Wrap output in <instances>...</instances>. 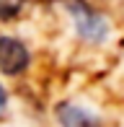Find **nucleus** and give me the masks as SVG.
Returning a JSON list of instances; mask_svg holds the SVG:
<instances>
[{"label":"nucleus","mask_w":124,"mask_h":127,"mask_svg":"<svg viewBox=\"0 0 124 127\" xmlns=\"http://www.w3.org/2000/svg\"><path fill=\"white\" fill-rule=\"evenodd\" d=\"M67 8H70V13H72V21H75L78 34H80L85 42L98 44V42L106 39V34H109L106 18L101 13H96L85 0H67Z\"/></svg>","instance_id":"obj_1"},{"label":"nucleus","mask_w":124,"mask_h":127,"mask_svg":"<svg viewBox=\"0 0 124 127\" xmlns=\"http://www.w3.org/2000/svg\"><path fill=\"white\" fill-rule=\"evenodd\" d=\"M29 62H31V55L23 42L13 36H0V73L21 75V73H26Z\"/></svg>","instance_id":"obj_2"},{"label":"nucleus","mask_w":124,"mask_h":127,"mask_svg":"<svg viewBox=\"0 0 124 127\" xmlns=\"http://www.w3.org/2000/svg\"><path fill=\"white\" fill-rule=\"evenodd\" d=\"M57 119L62 127H101V119L96 114H91L83 106H75V104H60Z\"/></svg>","instance_id":"obj_3"},{"label":"nucleus","mask_w":124,"mask_h":127,"mask_svg":"<svg viewBox=\"0 0 124 127\" xmlns=\"http://www.w3.org/2000/svg\"><path fill=\"white\" fill-rule=\"evenodd\" d=\"M26 0H0V21H13L23 10Z\"/></svg>","instance_id":"obj_4"},{"label":"nucleus","mask_w":124,"mask_h":127,"mask_svg":"<svg viewBox=\"0 0 124 127\" xmlns=\"http://www.w3.org/2000/svg\"><path fill=\"white\" fill-rule=\"evenodd\" d=\"M5 106H8V94H5V88L0 86V117L5 114Z\"/></svg>","instance_id":"obj_5"}]
</instances>
